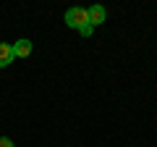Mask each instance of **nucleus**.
I'll list each match as a JSON object with an SVG mask.
<instances>
[{
  "mask_svg": "<svg viewBox=\"0 0 157 147\" xmlns=\"http://www.w3.org/2000/svg\"><path fill=\"white\" fill-rule=\"evenodd\" d=\"M66 24L71 29H81L84 24H89V18H86V8H68V11H66Z\"/></svg>",
  "mask_w": 157,
  "mask_h": 147,
  "instance_id": "f257e3e1",
  "label": "nucleus"
},
{
  "mask_svg": "<svg viewBox=\"0 0 157 147\" xmlns=\"http://www.w3.org/2000/svg\"><path fill=\"white\" fill-rule=\"evenodd\" d=\"M86 18H89L92 26H100V24H105V21H107V11H105V6H92L89 11H86Z\"/></svg>",
  "mask_w": 157,
  "mask_h": 147,
  "instance_id": "f03ea898",
  "label": "nucleus"
},
{
  "mask_svg": "<svg viewBox=\"0 0 157 147\" xmlns=\"http://www.w3.org/2000/svg\"><path fill=\"white\" fill-rule=\"evenodd\" d=\"M11 47H13V55H16V58H26V55H32V42H29V40H16Z\"/></svg>",
  "mask_w": 157,
  "mask_h": 147,
  "instance_id": "7ed1b4c3",
  "label": "nucleus"
},
{
  "mask_svg": "<svg viewBox=\"0 0 157 147\" xmlns=\"http://www.w3.org/2000/svg\"><path fill=\"white\" fill-rule=\"evenodd\" d=\"M13 58H16V55H13V47L6 45V42H0V68H6Z\"/></svg>",
  "mask_w": 157,
  "mask_h": 147,
  "instance_id": "20e7f679",
  "label": "nucleus"
},
{
  "mask_svg": "<svg viewBox=\"0 0 157 147\" xmlns=\"http://www.w3.org/2000/svg\"><path fill=\"white\" fill-rule=\"evenodd\" d=\"M92 32H94V26H92V24H84V26L78 29V34H81V37H92Z\"/></svg>",
  "mask_w": 157,
  "mask_h": 147,
  "instance_id": "39448f33",
  "label": "nucleus"
},
{
  "mask_svg": "<svg viewBox=\"0 0 157 147\" xmlns=\"http://www.w3.org/2000/svg\"><path fill=\"white\" fill-rule=\"evenodd\" d=\"M0 147H16V145H13L8 137H0Z\"/></svg>",
  "mask_w": 157,
  "mask_h": 147,
  "instance_id": "423d86ee",
  "label": "nucleus"
}]
</instances>
